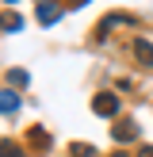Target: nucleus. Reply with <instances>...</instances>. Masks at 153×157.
I'll return each mask as SVG.
<instances>
[{
  "label": "nucleus",
  "mask_w": 153,
  "mask_h": 157,
  "mask_svg": "<svg viewBox=\"0 0 153 157\" xmlns=\"http://www.w3.org/2000/svg\"><path fill=\"white\" fill-rule=\"evenodd\" d=\"M73 157H96V150H92V146H84V142H80V146L73 142Z\"/></svg>",
  "instance_id": "nucleus-8"
},
{
  "label": "nucleus",
  "mask_w": 153,
  "mask_h": 157,
  "mask_svg": "<svg viewBox=\"0 0 153 157\" xmlns=\"http://www.w3.org/2000/svg\"><path fill=\"white\" fill-rule=\"evenodd\" d=\"M111 134L119 138V142H130V138H138V127H134V123H119V127H115Z\"/></svg>",
  "instance_id": "nucleus-4"
},
{
  "label": "nucleus",
  "mask_w": 153,
  "mask_h": 157,
  "mask_svg": "<svg viewBox=\"0 0 153 157\" xmlns=\"http://www.w3.org/2000/svg\"><path fill=\"white\" fill-rule=\"evenodd\" d=\"M0 27H4L8 35H15V31H23V19H19V15H4V19H0Z\"/></svg>",
  "instance_id": "nucleus-6"
},
{
  "label": "nucleus",
  "mask_w": 153,
  "mask_h": 157,
  "mask_svg": "<svg viewBox=\"0 0 153 157\" xmlns=\"http://www.w3.org/2000/svg\"><path fill=\"white\" fill-rule=\"evenodd\" d=\"M92 111H96V115H115V111H119V100H115L111 92H99V96L92 100Z\"/></svg>",
  "instance_id": "nucleus-1"
},
{
  "label": "nucleus",
  "mask_w": 153,
  "mask_h": 157,
  "mask_svg": "<svg viewBox=\"0 0 153 157\" xmlns=\"http://www.w3.org/2000/svg\"><path fill=\"white\" fill-rule=\"evenodd\" d=\"M115 157H122V153H115Z\"/></svg>",
  "instance_id": "nucleus-12"
},
{
  "label": "nucleus",
  "mask_w": 153,
  "mask_h": 157,
  "mask_svg": "<svg viewBox=\"0 0 153 157\" xmlns=\"http://www.w3.org/2000/svg\"><path fill=\"white\" fill-rule=\"evenodd\" d=\"M8 4H15V0H8Z\"/></svg>",
  "instance_id": "nucleus-11"
},
{
  "label": "nucleus",
  "mask_w": 153,
  "mask_h": 157,
  "mask_svg": "<svg viewBox=\"0 0 153 157\" xmlns=\"http://www.w3.org/2000/svg\"><path fill=\"white\" fill-rule=\"evenodd\" d=\"M0 111H4V115H15V111H19V96H15V92H0Z\"/></svg>",
  "instance_id": "nucleus-3"
},
{
  "label": "nucleus",
  "mask_w": 153,
  "mask_h": 157,
  "mask_svg": "<svg viewBox=\"0 0 153 157\" xmlns=\"http://www.w3.org/2000/svg\"><path fill=\"white\" fill-rule=\"evenodd\" d=\"M134 54H138V58L145 61V65H153V46L145 42V38H138V42H134Z\"/></svg>",
  "instance_id": "nucleus-5"
},
{
  "label": "nucleus",
  "mask_w": 153,
  "mask_h": 157,
  "mask_svg": "<svg viewBox=\"0 0 153 157\" xmlns=\"http://www.w3.org/2000/svg\"><path fill=\"white\" fill-rule=\"evenodd\" d=\"M8 81L12 84H27V69H8Z\"/></svg>",
  "instance_id": "nucleus-7"
},
{
  "label": "nucleus",
  "mask_w": 153,
  "mask_h": 157,
  "mask_svg": "<svg viewBox=\"0 0 153 157\" xmlns=\"http://www.w3.org/2000/svg\"><path fill=\"white\" fill-rule=\"evenodd\" d=\"M142 157H153V146H145V150H142Z\"/></svg>",
  "instance_id": "nucleus-10"
},
{
  "label": "nucleus",
  "mask_w": 153,
  "mask_h": 157,
  "mask_svg": "<svg viewBox=\"0 0 153 157\" xmlns=\"http://www.w3.org/2000/svg\"><path fill=\"white\" fill-rule=\"evenodd\" d=\"M35 15H38V23H58V19H61V8L54 4V0H42Z\"/></svg>",
  "instance_id": "nucleus-2"
},
{
  "label": "nucleus",
  "mask_w": 153,
  "mask_h": 157,
  "mask_svg": "<svg viewBox=\"0 0 153 157\" xmlns=\"http://www.w3.org/2000/svg\"><path fill=\"white\" fill-rule=\"evenodd\" d=\"M0 157H19V146H12V142H0Z\"/></svg>",
  "instance_id": "nucleus-9"
}]
</instances>
